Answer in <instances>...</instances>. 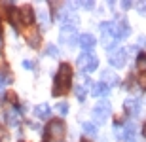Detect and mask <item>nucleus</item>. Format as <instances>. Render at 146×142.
<instances>
[{"label": "nucleus", "mask_w": 146, "mask_h": 142, "mask_svg": "<svg viewBox=\"0 0 146 142\" xmlns=\"http://www.w3.org/2000/svg\"><path fill=\"white\" fill-rule=\"evenodd\" d=\"M123 110H125V114H127V116L137 118L139 112H141V102H139L137 98H127V100L123 102Z\"/></svg>", "instance_id": "0eeeda50"}, {"label": "nucleus", "mask_w": 146, "mask_h": 142, "mask_svg": "<svg viewBox=\"0 0 146 142\" xmlns=\"http://www.w3.org/2000/svg\"><path fill=\"white\" fill-rule=\"evenodd\" d=\"M46 51H48V55H51V57H57V55H59V49L55 48V46H48Z\"/></svg>", "instance_id": "5701e85b"}, {"label": "nucleus", "mask_w": 146, "mask_h": 142, "mask_svg": "<svg viewBox=\"0 0 146 142\" xmlns=\"http://www.w3.org/2000/svg\"><path fill=\"white\" fill-rule=\"evenodd\" d=\"M108 93H110V87L106 85V83H103V82L93 83L91 85V95L93 97H106Z\"/></svg>", "instance_id": "9d476101"}, {"label": "nucleus", "mask_w": 146, "mask_h": 142, "mask_svg": "<svg viewBox=\"0 0 146 142\" xmlns=\"http://www.w3.org/2000/svg\"><path fill=\"white\" fill-rule=\"evenodd\" d=\"M141 87L146 89V74H142V76H141Z\"/></svg>", "instance_id": "c85d7f7f"}, {"label": "nucleus", "mask_w": 146, "mask_h": 142, "mask_svg": "<svg viewBox=\"0 0 146 142\" xmlns=\"http://www.w3.org/2000/svg\"><path fill=\"white\" fill-rule=\"evenodd\" d=\"M131 6H133V2H127V0H125V2H121V8H123V10H129Z\"/></svg>", "instance_id": "cd10ccee"}, {"label": "nucleus", "mask_w": 146, "mask_h": 142, "mask_svg": "<svg viewBox=\"0 0 146 142\" xmlns=\"http://www.w3.org/2000/svg\"><path fill=\"white\" fill-rule=\"evenodd\" d=\"M108 61L114 68H121V66H125V61H127V51L125 49H118V51H114L110 55Z\"/></svg>", "instance_id": "39448f33"}, {"label": "nucleus", "mask_w": 146, "mask_h": 142, "mask_svg": "<svg viewBox=\"0 0 146 142\" xmlns=\"http://www.w3.org/2000/svg\"><path fill=\"white\" fill-rule=\"evenodd\" d=\"M78 6H82V8H86V10H91V8H93V6H95V4L87 0V2H80V4H78Z\"/></svg>", "instance_id": "a878e982"}, {"label": "nucleus", "mask_w": 146, "mask_h": 142, "mask_svg": "<svg viewBox=\"0 0 146 142\" xmlns=\"http://www.w3.org/2000/svg\"><path fill=\"white\" fill-rule=\"evenodd\" d=\"M61 42L74 48V46H78V36H76V32H61Z\"/></svg>", "instance_id": "4468645a"}, {"label": "nucleus", "mask_w": 146, "mask_h": 142, "mask_svg": "<svg viewBox=\"0 0 146 142\" xmlns=\"http://www.w3.org/2000/svg\"><path fill=\"white\" fill-rule=\"evenodd\" d=\"M40 21H42L44 27H48V25H49V15L46 13V11H40Z\"/></svg>", "instance_id": "4be33fe9"}, {"label": "nucleus", "mask_w": 146, "mask_h": 142, "mask_svg": "<svg viewBox=\"0 0 146 142\" xmlns=\"http://www.w3.org/2000/svg\"><path fill=\"white\" fill-rule=\"evenodd\" d=\"M103 83H106V85H118V76L114 74V72H110V70H104L103 72Z\"/></svg>", "instance_id": "dca6fc26"}, {"label": "nucleus", "mask_w": 146, "mask_h": 142, "mask_svg": "<svg viewBox=\"0 0 146 142\" xmlns=\"http://www.w3.org/2000/svg\"><path fill=\"white\" fill-rule=\"evenodd\" d=\"M139 46H141V48H146V36H141V38H139Z\"/></svg>", "instance_id": "bb28decb"}, {"label": "nucleus", "mask_w": 146, "mask_h": 142, "mask_svg": "<svg viewBox=\"0 0 146 142\" xmlns=\"http://www.w3.org/2000/svg\"><path fill=\"white\" fill-rule=\"evenodd\" d=\"M6 120H8V123H10V125H17V123H19V116H17L15 110H11V112H8V114H6Z\"/></svg>", "instance_id": "a211bd4d"}, {"label": "nucleus", "mask_w": 146, "mask_h": 142, "mask_svg": "<svg viewBox=\"0 0 146 142\" xmlns=\"http://www.w3.org/2000/svg\"><path fill=\"white\" fill-rule=\"evenodd\" d=\"M93 83L89 82V80H87L86 78V85H76V89H74V93H76V97H78V100H84V98H86V95H87V89L86 87H91Z\"/></svg>", "instance_id": "2eb2a0df"}, {"label": "nucleus", "mask_w": 146, "mask_h": 142, "mask_svg": "<svg viewBox=\"0 0 146 142\" xmlns=\"http://www.w3.org/2000/svg\"><path fill=\"white\" fill-rule=\"evenodd\" d=\"M129 34H131L129 23L125 21V19H121V21L116 25V40H123V38H127Z\"/></svg>", "instance_id": "6e6552de"}, {"label": "nucleus", "mask_w": 146, "mask_h": 142, "mask_svg": "<svg viewBox=\"0 0 146 142\" xmlns=\"http://www.w3.org/2000/svg\"><path fill=\"white\" fill-rule=\"evenodd\" d=\"M44 142H48V140H44Z\"/></svg>", "instance_id": "473e14b6"}, {"label": "nucleus", "mask_w": 146, "mask_h": 142, "mask_svg": "<svg viewBox=\"0 0 146 142\" xmlns=\"http://www.w3.org/2000/svg\"><path fill=\"white\" fill-rule=\"evenodd\" d=\"M95 44H97V40H95L93 34H82V36H78V46H80L86 53H89V51L95 48Z\"/></svg>", "instance_id": "423d86ee"}, {"label": "nucleus", "mask_w": 146, "mask_h": 142, "mask_svg": "<svg viewBox=\"0 0 146 142\" xmlns=\"http://www.w3.org/2000/svg\"><path fill=\"white\" fill-rule=\"evenodd\" d=\"M70 82H72V68H70V65L63 63V65L59 66V72H57L55 83H53V95L55 97L66 93V91L70 89Z\"/></svg>", "instance_id": "f257e3e1"}, {"label": "nucleus", "mask_w": 146, "mask_h": 142, "mask_svg": "<svg viewBox=\"0 0 146 142\" xmlns=\"http://www.w3.org/2000/svg\"><path fill=\"white\" fill-rule=\"evenodd\" d=\"M108 116H110V102H106V100L99 102L93 108V120L97 121V123H104V121L108 120Z\"/></svg>", "instance_id": "20e7f679"}, {"label": "nucleus", "mask_w": 146, "mask_h": 142, "mask_svg": "<svg viewBox=\"0 0 146 142\" xmlns=\"http://www.w3.org/2000/svg\"><path fill=\"white\" fill-rule=\"evenodd\" d=\"M137 68L141 72H146V55H139L137 57Z\"/></svg>", "instance_id": "6ab92c4d"}, {"label": "nucleus", "mask_w": 146, "mask_h": 142, "mask_svg": "<svg viewBox=\"0 0 146 142\" xmlns=\"http://www.w3.org/2000/svg\"><path fill=\"white\" fill-rule=\"evenodd\" d=\"M78 66H80L84 72H93L99 66V59L93 53H82L78 57Z\"/></svg>", "instance_id": "7ed1b4c3"}, {"label": "nucleus", "mask_w": 146, "mask_h": 142, "mask_svg": "<svg viewBox=\"0 0 146 142\" xmlns=\"http://www.w3.org/2000/svg\"><path fill=\"white\" fill-rule=\"evenodd\" d=\"M119 137L123 138V140H127V142H135V138H137V129H135V125H133V123H127V125L123 127V133H121Z\"/></svg>", "instance_id": "9b49d317"}, {"label": "nucleus", "mask_w": 146, "mask_h": 142, "mask_svg": "<svg viewBox=\"0 0 146 142\" xmlns=\"http://www.w3.org/2000/svg\"><path fill=\"white\" fill-rule=\"evenodd\" d=\"M38 42H40L38 32H29V44L33 46V48H38Z\"/></svg>", "instance_id": "aec40b11"}, {"label": "nucleus", "mask_w": 146, "mask_h": 142, "mask_svg": "<svg viewBox=\"0 0 146 142\" xmlns=\"http://www.w3.org/2000/svg\"><path fill=\"white\" fill-rule=\"evenodd\" d=\"M137 8H139V11H141V15H146V2H137Z\"/></svg>", "instance_id": "b1692460"}, {"label": "nucleus", "mask_w": 146, "mask_h": 142, "mask_svg": "<svg viewBox=\"0 0 146 142\" xmlns=\"http://www.w3.org/2000/svg\"><path fill=\"white\" fill-rule=\"evenodd\" d=\"M101 32H103L104 38H116V23L112 21L101 23Z\"/></svg>", "instance_id": "1a4fd4ad"}, {"label": "nucleus", "mask_w": 146, "mask_h": 142, "mask_svg": "<svg viewBox=\"0 0 146 142\" xmlns=\"http://www.w3.org/2000/svg\"><path fill=\"white\" fill-rule=\"evenodd\" d=\"M23 66H25V68H33V63H31V61H25V63H23Z\"/></svg>", "instance_id": "c756f323"}, {"label": "nucleus", "mask_w": 146, "mask_h": 142, "mask_svg": "<svg viewBox=\"0 0 146 142\" xmlns=\"http://www.w3.org/2000/svg\"><path fill=\"white\" fill-rule=\"evenodd\" d=\"M57 112H59L61 116H66V114H68V104H66V102H59V104H57Z\"/></svg>", "instance_id": "412c9836"}, {"label": "nucleus", "mask_w": 146, "mask_h": 142, "mask_svg": "<svg viewBox=\"0 0 146 142\" xmlns=\"http://www.w3.org/2000/svg\"><path fill=\"white\" fill-rule=\"evenodd\" d=\"M82 129H84V133L86 135H89V137H97V127L93 125V123H82Z\"/></svg>", "instance_id": "f3484780"}, {"label": "nucleus", "mask_w": 146, "mask_h": 142, "mask_svg": "<svg viewBox=\"0 0 146 142\" xmlns=\"http://www.w3.org/2000/svg\"><path fill=\"white\" fill-rule=\"evenodd\" d=\"M82 142H87V140H82Z\"/></svg>", "instance_id": "2f4dec72"}, {"label": "nucleus", "mask_w": 146, "mask_h": 142, "mask_svg": "<svg viewBox=\"0 0 146 142\" xmlns=\"http://www.w3.org/2000/svg\"><path fill=\"white\" fill-rule=\"evenodd\" d=\"M142 137H146V123H144V127H142Z\"/></svg>", "instance_id": "7c9ffc66"}, {"label": "nucleus", "mask_w": 146, "mask_h": 142, "mask_svg": "<svg viewBox=\"0 0 146 142\" xmlns=\"http://www.w3.org/2000/svg\"><path fill=\"white\" fill-rule=\"evenodd\" d=\"M34 114L40 120H48L49 114H51V108H49V104H38L36 108H34Z\"/></svg>", "instance_id": "f8f14e48"}, {"label": "nucleus", "mask_w": 146, "mask_h": 142, "mask_svg": "<svg viewBox=\"0 0 146 142\" xmlns=\"http://www.w3.org/2000/svg\"><path fill=\"white\" fill-rule=\"evenodd\" d=\"M19 17H21V23H25V25H31V23L34 21V13L29 6H25V8L19 11Z\"/></svg>", "instance_id": "ddd939ff"}, {"label": "nucleus", "mask_w": 146, "mask_h": 142, "mask_svg": "<svg viewBox=\"0 0 146 142\" xmlns=\"http://www.w3.org/2000/svg\"><path fill=\"white\" fill-rule=\"evenodd\" d=\"M65 123L61 120H53L49 121L48 127H46V135H48V138H51V140H61V138L65 137Z\"/></svg>", "instance_id": "f03ea898"}, {"label": "nucleus", "mask_w": 146, "mask_h": 142, "mask_svg": "<svg viewBox=\"0 0 146 142\" xmlns=\"http://www.w3.org/2000/svg\"><path fill=\"white\" fill-rule=\"evenodd\" d=\"M8 140V133H6L4 127H0V142H6Z\"/></svg>", "instance_id": "393cba45"}]
</instances>
